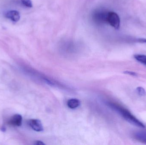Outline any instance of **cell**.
Masks as SVG:
<instances>
[{
	"label": "cell",
	"instance_id": "6da1fadb",
	"mask_svg": "<svg viewBox=\"0 0 146 145\" xmlns=\"http://www.w3.org/2000/svg\"><path fill=\"white\" fill-rule=\"evenodd\" d=\"M111 108L118 112L122 117L130 124L141 128H145V126L139 120L135 117L128 110L120 106L118 104L114 103L109 104Z\"/></svg>",
	"mask_w": 146,
	"mask_h": 145
},
{
	"label": "cell",
	"instance_id": "7a4b0ae2",
	"mask_svg": "<svg viewBox=\"0 0 146 145\" xmlns=\"http://www.w3.org/2000/svg\"><path fill=\"white\" fill-rule=\"evenodd\" d=\"M107 21L110 24L116 29H119L120 25V19L116 13L113 12H108Z\"/></svg>",
	"mask_w": 146,
	"mask_h": 145
},
{
	"label": "cell",
	"instance_id": "3957f363",
	"mask_svg": "<svg viewBox=\"0 0 146 145\" xmlns=\"http://www.w3.org/2000/svg\"><path fill=\"white\" fill-rule=\"evenodd\" d=\"M28 124L32 129L36 132L43 131V127L42 123L37 119H31L28 121Z\"/></svg>",
	"mask_w": 146,
	"mask_h": 145
},
{
	"label": "cell",
	"instance_id": "277c9868",
	"mask_svg": "<svg viewBox=\"0 0 146 145\" xmlns=\"http://www.w3.org/2000/svg\"><path fill=\"white\" fill-rule=\"evenodd\" d=\"M22 116L19 114H16L11 117L8 124L13 127H20L22 124Z\"/></svg>",
	"mask_w": 146,
	"mask_h": 145
},
{
	"label": "cell",
	"instance_id": "5b68a950",
	"mask_svg": "<svg viewBox=\"0 0 146 145\" xmlns=\"http://www.w3.org/2000/svg\"><path fill=\"white\" fill-rule=\"evenodd\" d=\"M133 137L136 140L146 144V130L136 131L134 133Z\"/></svg>",
	"mask_w": 146,
	"mask_h": 145
},
{
	"label": "cell",
	"instance_id": "8992f818",
	"mask_svg": "<svg viewBox=\"0 0 146 145\" xmlns=\"http://www.w3.org/2000/svg\"><path fill=\"white\" fill-rule=\"evenodd\" d=\"M6 17L14 22H17L20 19L19 13L16 10H11L6 13Z\"/></svg>",
	"mask_w": 146,
	"mask_h": 145
},
{
	"label": "cell",
	"instance_id": "52a82bcc",
	"mask_svg": "<svg viewBox=\"0 0 146 145\" xmlns=\"http://www.w3.org/2000/svg\"><path fill=\"white\" fill-rule=\"evenodd\" d=\"M80 100L76 99H71L67 102V106L70 109H74L80 105Z\"/></svg>",
	"mask_w": 146,
	"mask_h": 145
},
{
	"label": "cell",
	"instance_id": "ba28073f",
	"mask_svg": "<svg viewBox=\"0 0 146 145\" xmlns=\"http://www.w3.org/2000/svg\"><path fill=\"white\" fill-rule=\"evenodd\" d=\"M135 58L140 63L146 66V55L145 54H136L134 55Z\"/></svg>",
	"mask_w": 146,
	"mask_h": 145
},
{
	"label": "cell",
	"instance_id": "9c48e42d",
	"mask_svg": "<svg viewBox=\"0 0 146 145\" xmlns=\"http://www.w3.org/2000/svg\"><path fill=\"white\" fill-rule=\"evenodd\" d=\"M21 2L25 7L29 8L33 7L32 2L31 0H21Z\"/></svg>",
	"mask_w": 146,
	"mask_h": 145
},
{
	"label": "cell",
	"instance_id": "30bf717a",
	"mask_svg": "<svg viewBox=\"0 0 146 145\" xmlns=\"http://www.w3.org/2000/svg\"><path fill=\"white\" fill-rule=\"evenodd\" d=\"M136 91L138 94L141 96H144L146 95V93L145 89L142 87H138L136 88Z\"/></svg>",
	"mask_w": 146,
	"mask_h": 145
},
{
	"label": "cell",
	"instance_id": "8fae6325",
	"mask_svg": "<svg viewBox=\"0 0 146 145\" xmlns=\"http://www.w3.org/2000/svg\"><path fill=\"white\" fill-rule=\"evenodd\" d=\"M125 74L127 75H130L133 76H138V74L136 72H134L129 71H126L124 72Z\"/></svg>",
	"mask_w": 146,
	"mask_h": 145
},
{
	"label": "cell",
	"instance_id": "7c38bea8",
	"mask_svg": "<svg viewBox=\"0 0 146 145\" xmlns=\"http://www.w3.org/2000/svg\"><path fill=\"white\" fill-rule=\"evenodd\" d=\"M138 42L139 43H146V39L145 38H139L137 40Z\"/></svg>",
	"mask_w": 146,
	"mask_h": 145
},
{
	"label": "cell",
	"instance_id": "4fadbf2b",
	"mask_svg": "<svg viewBox=\"0 0 146 145\" xmlns=\"http://www.w3.org/2000/svg\"><path fill=\"white\" fill-rule=\"evenodd\" d=\"M34 144L37 145H44V144L43 143L42 141H35Z\"/></svg>",
	"mask_w": 146,
	"mask_h": 145
},
{
	"label": "cell",
	"instance_id": "5bb4252c",
	"mask_svg": "<svg viewBox=\"0 0 146 145\" xmlns=\"http://www.w3.org/2000/svg\"><path fill=\"white\" fill-rule=\"evenodd\" d=\"M1 130L2 132H5L6 131V128L4 126H3L1 127Z\"/></svg>",
	"mask_w": 146,
	"mask_h": 145
}]
</instances>
